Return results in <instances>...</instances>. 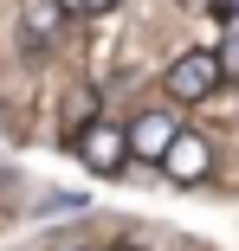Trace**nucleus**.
<instances>
[{
    "label": "nucleus",
    "instance_id": "f257e3e1",
    "mask_svg": "<svg viewBox=\"0 0 239 251\" xmlns=\"http://www.w3.org/2000/svg\"><path fill=\"white\" fill-rule=\"evenodd\" d=\"M71 148L84 155V168H90V174H104V180L129 168V142H123V123H84V135H78Z\"/></svg>",
    "mask_w": 239,
    "mask_h": 251
},
{
    "label": "nucleus",
    "instance_id": "f03ea898",
    "mask_svg": "<svg viewBox=\"0 0 239 251\" xmlns=\"http://www.w3.org/2000/svg\"><path fill=\"white\" fill-rule=\"evenodd\" d=\"M162 84H168L175 103H201V97H213V84H220V65H213V52H181L162 71Z\"/></svg>",
    "mask_w": 239,
    "mask_h": 251
},
{
    "label": "nucleus",
    "instance_id": "7ed1b4c3",
    "mask_svg": "<svg viewBox=\"0 0 239 251\" xmlns=\"http://www.w3.org/2000/svg\"><path fill=\"white\" fill-rule=\"evenodd\" d=\"M207 168H213V148H207V135H194V129H181V135L168 142V155H162V174H168L175 187H201Z\"/></svg>",
    "mask_w": 239,
    "mask_h": 251
},
{
    "label": "nucleus",
    "instance_id": "20e7f679",
    "mask_svg": "<svg viewBox=\"0 0 239 251\" xmlns=\"http://www.w3.org/2000/svg\"><path fill=\"white\" fill-rule=\"evenodd\" d=\"M175 135H181V123H175L168 110H136V123L123 129V142H129V155H136V161H162Z\"/></svg>",
    "mask_w": 239,
    "mask_h": 251
},
{
    "label": "nucleus",
    "instance_id": "39448f33",
    "mask_svg": "<svg viewBox=\"0 0 239 251\" xmlns=\"http://www.w3.org/2000/svg\"><path fill=\"white\" fill-rule=\"evenodd\" d=\"M65 20H59V7L52 0H26V13H20V32H26V45H45Z\"/></svg>",
    "mask_w": 239,
    "mask_h": 251
},
{
    "label": "nucleus",
    "instance_id": "423d86ee",
    "mask_svg": "<svg viewBox=\"0 0 239 251\" xmlns=\"http://www.w3.org/2000/svg\"><path fill=\"white\" fill-rule=\"evenodd\" d=\"M213 65H220V77H239V26L226 32V45L213 52Z\"/></svg>",
    "mask_w": 239,
    "mask_h": 251
},
{
    "label": "nucleus",
    "instance_id": "0eeeda50",
    "mask_svg": "<svg viewBox=\"0 0 239 251\" xmlns=\"http://www.w3.org/2000/svg\"><path fill=\"white\" fill-rule=\"evenodd\" d=\"M59 7V20H71V13H84V0H52Z\"/></svg>",
    "mask_w": 239,
    "mask_h": 251
},
{
    "label": "nucleus",
    "instance_id": "6e6552de",
    "mask_svg": "<svg viewBox=\"0 0 239 251\" xmlns=\"http://www.w3.org/2000/svg\"><path fill=\"white\" fill-rule=\"evenodd\" d=\"M110 7H123V0H84V13H110Z\"/></svg>",
    "mask_w": 239,
    "mask_h": 251
},
{
    "label": "nucleus",
    "instance_id": "1a4fd4ad",
    "mask_svg": "<svg viewBox=\"0 0 239 251\" xmlns=\"http://www.w3.org/2000/svg\"><path fill=\"white\" fill-rule=\"evenodd\" d=\"M213 13H233L239 20V0H213Z\"/></svg>",
    "mask_w": 239,
    "mask_h": 251
},
{
    "label": "nucleus",
    "instance_id": "9d476101",
    "mask_svg": "<svg viewBox=\"0 0 239 251\" xmlns=\"http://www.w3.org/2000/svg\"><path fill=\"white\" fill-rule=\"evenodd\" d=\"M187 7H201V13H213V0H187Z\"/></svg>",
    "mask_w": 239,
    "mask_h": 251
},
{
    "label": "nucleus",
    "instance_id": "9b49d317",
    "mask_svg": "<svg viewBox=\"0 0 239 251\" xmlns=\"http://www.w3.org/2000/svg\"><path fill=\"white\" fill-rule=\"evenodd\" d=\"M129 251H136V245H129Z\"/></svg>",
    "mask_w": 239,
    "mask_h": 251
}]
</instances>
